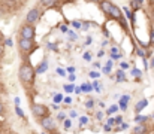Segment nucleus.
Returning <instances> with one entry per match:
<instances>
[{"instance_id": "nucleus-1", "label": "nucleus", "mask_w": 154, "mask_h": 134, "mask_svg": "<svg viewBox=\"0 0 154 134\" xmlns=\"http://www.w3.org/2000/svg\"><path fill=\"white\" fill-rule=\"evenodd\" d=\"M18 75H20V81L26 85L33 84V81H35V69H33V66L30 63H23L20 66Z\"/></svg>"}, {"instance_id": "nucleus-2", "label": "nucleus", "mask_w": 154, "mask_h": 134, "mask_svg": "<svg viewBox=\"0 0 154 134\" xmlns=\"http://www.w3.org/2000/svg\"><path fill=\"white\" fill-rule=\"evenodd\" d=\"M35 36H36V30H35V25H30V24H24L21 28H20V37L21 39H27V40H35Z\"/></svg>"}, {"instance_id": "nucleus-3", "label": "nucleus", "mask_w": 154, "mask_h": 134, "mask_svg": "<svg viewBox=\"0 0 154 134\" xmlns=\"http://www.w3.org/2000/svg\"><path fill=\"white\" fill-rule=\"evenodd\" d=\"M32 112H33V115H35L38 119L45 118V116H50V110H48V107H47L45 104L35 103V104L32 106Z\"/></svg>"}, {"instance_id": "nucleus-4", "label": "nucleus", "mask_w": 154, "mask_h": 134, "mask_svg": "<svg viewBox=\"0 0 154 134\" xmlns=\"http://www.w3.org/2000/svg\"><path fill=\"white\" fill-rule=\"evenodd\" d=\"M39 16H41V12H39V9L38 7H33L32 10H29V13H27V24H30V25H33L35 22H38V19H39Z\"/></svg>"}, {"instance_id": "nucleus-5", "label": "nucleus", "mask_w": 154, "mask_h": 134, "mask_svg": "<svg viewBox=\"0 0 154 134\" xmlns=\"http://www.w3.org/2000/svg\"><path fill=\"white\" fill-rule=\"evenodd\" d=\"M39 122H41V125L44 127V130H47V131H54V128H55V124H54V121H52L51 116L41 118Z\"/></svg>"}, {"instance_id": "nucleus-6", "label": "nucleus", "mask_w": 154, "mask_h": 134, "mask_svg": "<svg viewBox=\"0 0 154 134\" xmlns=\"http://www.w3.org/2000/svg\"><path fill=\"white\" fill-rule=\"evenodd\" d=\"M33 45H35L33 40H27V39H21V37L18 39V46H20V49L23 52H29L33 48Z\"/></svg>"}, {"instance_id": "nucleus-7", "label": "nucleus", "mask_w": 154, "mask_h": 134, "mask_svg": "<svg viewBox=\"0 0 154 134\" xmlns=\"http://www.w3.org/2000/svg\"><path fill=\"white\" fill-rule=\"evenodd\" d=\"M109 16H112L115 19H121V10H120V7L115 6V4H112V7L109 10Z\"/></svg>"}, {"instance_id": "nucleus-8", "label": "nucleus", "mask_w": 154, "mask_h": 134, "mask_svg": "<svg viewBox=\"0 0 154 134\" xmlns=\"http://www.w3.org/2000/svg\"><path fill=\"white\" fill-rule=\"evenodd\" d=\"M99 4H100V9H102L103 12H105L106 15H109V10H111V7H112V3H111L109 0H102Z\"/></svg>"}, {"instance_id": "nucleus-9", "label": "nucleus", "mask_w": 154, "mask_h": 134, "mask_svg": "<svg viewBox=\"0 0 154 134\" xmlns=\"http://www.w3.org/2000/svg\"><path fill=\"white\" fill-rule=\"evenodd\" d=\"M133 134H147V125L145 124H138L133 128Z\"/></svg>"}, {"instance_id": "nucleus-10", "label": "nucleus", "mask_w": 154, "mask_h": 134, "mask_svg": "<svg viewBox=\"0 0 154 134\" xmlns=\"http://www.w3.org/2000/svg\"><path fill=\"white\" fill-rule=\"evenodd\" d=\"M147 104H148V101H147V100H142V101H139V103L136 104V109H135V110H136V113H139V112H141V110H142V109L147 106Z\"/></svg>"}, {"instance_id": "nucleus-11", "label": "nucleus", "mask_w": 154, "mask_h": 134, "mask_svg": "<svg viewBox=\"0 0 154 134\" xmlns=\"http://www.w3.org/2000/svg\"><path fill=\"white\" fill-rule=\"evenodd\" d=\"M127 101H129V95H124V97L121 98V101H120V106H121V109H123V110H126Z\"/></svg>"}, {"instance_id": "nucleus-12", "label": "nucleus", "mask_w": 154, "mask_h": 134, "mask_svg": "<svg viewBox=\"0 0 154 134\" xmlns=\"http://www.w3.org/2000/svg\"><path fill=\"white\" fill-rule=\"evenodd\" d=\"M135 121H136L138 124H142V122H145V121H147V118H144V116H136V118H135Z\"/></svg>"}, {"instance_id": "nucleus-13", "label": "nucleus", "mask_w": 154, "mask_h": 134, "mask_svg": "<svg viewBox=\"0 0 154 134\" xmlns=\"http://www.w3.org/2000/svg\"><path fill=\"white\" fill-rule=\"evenodd\" d=\"M41 3L45 4V6H51L52 3H54V0H41Z\"/></svg>"}, {"instance_id": "nucleus-14", "label": "nucleus", "mask_w": 154, "mask_h": 134, "mask_svg": "<svg viewBox=\"0 0 154 134\" xmlns=\"http://www.w3.org/2000/svg\"><path fill=\"white\" fill-rule=\"evenodd\" d=\"M45 70H47V63H42V64H41V69H39L38 72L41 73V72H45Z\"/></svg>"}, {"instance_id": "nucleus-15", "label": "nucleus", "mask_w": 154, "mask_h": 134, "mask_svg": "<svg viewBox=\"0 0 154 134\" xmlns=\"http://www.w3.org/2000/svg\"><path fill=\"white\" fill-rule=\"evenodd\" d=\"M15 110H17V113H18V116H21V118H24V112H23V110H21V109H20L18 106H17V109H15Z\"/></svg>"}, {"instance_id": "nucleus-16", "label": "nucleus", "mask_w": 154, "mask_h": 134, "mask_svg": "<svg viewBox=\"0 0 154 134\" xmlns=\"http://www.w3.org/2000/svg\"><path fill=\"white\" fill-rule=\"evenodd\" d=\"M70 125H72V124H70V121H69V119H66V121H64V128L67 130V128H70Z\"/></svg>"}, {"instance_id": "nucleus-17", "label": "nucleus", "mask_w": 154, "mask_h": 134, "mask_svg": "<svg viewBox=\"0 0 154 134\" xmlns=\"http://www.w3.org/2000/svg\"><path fill=\"white\" fill-rule=\"evenodd\" d=\"M3 55H5V46H3V45L0 43V58H2Z\"/></svg>"}, {"instance_id": "nucleus-18", "label": "nucleus", "mask_w": 154, "mask_h": 134, "mask_svg": "<svg viewBox=\"0 0 154 134\" xmlns=\"http://www.w3.org/2000/svg\"><path fill=\"white\" fill-rule=\"evenodd\" d=\"M127 127H129V125H127V124H121V127H120V128H118V130H115V131H120V130H126V128H127Z\"/></svg>"}, {"instance_id": "nucleus-19", "label": "nucleus", "mask_w": 154, "mask_h": 134, "mask_svg": "<svg viewBox=\"0 0 154 134\" xmlns=\"http://www.w3.org/2000/svg\"><path fill=\"white\" fill-rule=\"evenodd\" d=\"M3 112H5V106H3V103L0 101V116L3 115Z\"/></svg>"}, {"instance_id": "nucleus-20", "label": "nucleus", "mask_w": 154, "mask_h": 134, "mask_svg": "<svg viewBox=\"0 0 154 134\" xmlns=\"http://www.w3.org/2000/svg\"><path fill=\"white\" fill-rule=\"evenodd\" d=\"M64 89H66L67 92H70V91L73 89V87H72V85H64Z\"/></svg>"}, {"instance_id": "nucleus-21", "label": "nucleus", "mask_w": 154, "mask_h": 134, "mask_svg": "<svg viewBox=\"0 0 154 134\" xmlns=\"http://www.w3.org/2000/svg\"><path fill=\"white\" fill-rule=\"evenodd\" d=\"M93 104H94L93 100H88V101H87V107H93Z\"/></svg>"}, {"instance_id": "nucleus-22", "label": "nucleus", "mask_w": 154, "mask_h": 134, "mask_svg": "<svg viewBox=\"0 0 154 134\" xmlns=\"http://www.w3.org/2000/svg\"><path fill=\"white\" fill-rule=\"evenodd\" d=\"M82 89H85V91H90V89H91V87H90L88 84H85V85H82Z\"/></svg>"}, {"instance_id": "nucleus-23", "label": "nucleus", "mask_w": 154, "mask_h": 134, "mask_svg": "<svg viewBox=\"0 0 154 134\" xmlns=\"http://www.w3.org/2000/svg\"><path fill=\"white\" fill-rule=\"evenodd\" d=\"M115 110H117V106H114V107H111V109H109V113H112V112H115Z\"/></svg>"}, {"instance_id": "nucleus-24", "label": "nucleus", "mask_w": 154, "mask_h": 134, "mask_svg": "<svg viewBox=\"0 0 154 134\" xmlns=\"http://www.w3.org/2000/svg\"><path fill=\"white\" fill-rule=\"evenodd\" d=\"M121 67H123V69H127V67H129V64H126V63H123V64H121Z\"/></svg>"}, {"instance_id": "nucleus-25", "label": "nucleus", "mask_w": 154, "mask_h": 134, "mask_svg": "<svg viewBox=\"0 0 154 134\" xmlns=\"http://www.w3.org/2000/svg\"><path fill=\"white\" fill-rule=\"evenodd\" d=\"M76 116V112H70V118H75Z\"/></svg>"}, {"instance_id": "nucleus-26", "label": "nucleus", "mask_w": 154, "mask_h": 134, "mask_svg": "<svg viewBox=\"0 0 154 134\" xmlns=\"http://www.w3.org/2000/svg\"><path fill=\"white\" fill-rule=\"evenodd\" d=\"M6 45H9V46H11V45H12V40H11V39H8V40H6Z\"/></svg>"}, {"instance_id": "nucleus-27", "label": "nucleus", "mask_w": 154, "mask_h": 134, "mask_svg": "<svg viewBox=\"0 0 154 134\" xmlns=\"http://www.w3.org/2000/svg\"><path fill=\"white\" fill-rule=\"evenodd\" d=\"M91 1H94V3H100L102 0H91Z\"/></svg>"}, {"instance_id": "nucleus-28", "label": "nucleus", "mask_w": 154, "mask_h": 134, "mask_svg": "<svg viewBox=\"0 0 154 134\" xmlns=\"http://www.w3.org/2000/svg\"><path fill=\"white\" fill-rule=\"evenodd\" d=\"M150 1V4H154V0H148Z\"/></svg>"}, {"instance_id": "nucleus-29", "label": "nucleus", "mask_w": 154, "mask_h": 134, "mask_svg": "<svg viewBox=\"0 0 154 134\" xmlns=\"http://www.w3.org/2000/svg\"><path fill=\"white\" fill-rule=\"evenodd\" d=\"M41 134H48V133H47V131H42V133H41Z\"/></svg>"}, {"instance_id": "nucleus-30", "label": "nucleus", "mask_w": 154, "mask_h": 134, "mask_svg": "<svg viewBox=\"0 0 154 134\" xmlns=\"http://www.w3.org/2000/svg\"><path fill=\"white\" fill-rule=\"evenodd\" d=\"M136 1H139V3H141V1H142V0H136Z\"/></svg>"}, {"instance_id": "nucleus-31", "label": "nucleus", "mask_w": 154, "mask_h": 134, "mask_svg": "<svg viewBox=\"0 0 154 134\" xmlns=\"http://www.w3.org/2000/svg\"><path fill=\"white\" fill-rule=\"evenodd\" d=\"M0 92H2V85H0Z\"/></svg>"}]
</instances>
